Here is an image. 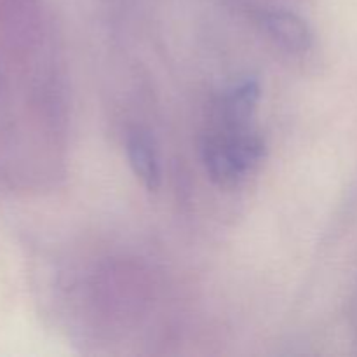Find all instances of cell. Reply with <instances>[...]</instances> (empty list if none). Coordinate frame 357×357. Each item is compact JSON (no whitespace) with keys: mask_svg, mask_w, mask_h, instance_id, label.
<instances>
[{"mask_svg":"<svg viewBox=\"0 0 357 357\" xmlns=\"http://www.w3.org/2000/svg\"><path fill=\"white\" fill-rule=\"evenodd\" d=\"M209 178L218 187L232 188L265 157V142L253 131H225L213 136L202 149Z\"/></svg>","mask_w":357,"mask_h":357,"instance_id":"6da1fadb","label":"cell"},{"mask_svg":"<svg viewBox=\"0 0 357 357\" xmlns=\"http://www.w3.org/2000/svg\"><path fill=\"white\" fill-rule=\"evenodd\" d=\"M128 159L135 176L143 187L155 192L160 187V164L152 139L143 132H135L128 139Z\"/></svg>","mask_w":357,"mask_h":357,"instance_id":"277c9868","label":"cell"},{"mask_svg":"<svg viewBox=\"0 0 357 357\" xmlns=\"http://www.w3.org/2000/svg\"><path fill=\"white\" fill-rule=\"evenodd\" d=\"M265 31L272 40L289 52H305L312 45V31L309 24L288 10H272L261 20Z\"/></svg>","mask_w":357,"mask_h":357,"instance_id":"3957f363","label":"cell"},{"mask_svg":"<svg viewBox=\"0 0 357 357\" xmlns=\"http://www.w3.org/2000/svg\"><path fill=\"white\" fill-rule=\"evenodd\" d=\"M260 94V84L255 79L241 80L223 93L220 115L225 131H243L251 128Z\"/></svg>","mask_w":357,"mask_h":357,"instance_id":"7a4b0ae2","label":"cell"}]
</instances>
